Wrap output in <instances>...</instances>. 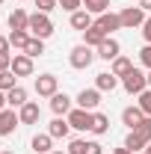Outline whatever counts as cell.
<instances>
[{"label":"cell","instance_id":"cell-9","mask_svg":"<svg viewBox=\"0 0 151 154\" xmlns=\"http://www.w3.org/2000/svg\"><path fill=\"white\" fill-rule=\"evenodd\" d=\"M95 51H98V57H101V59H107V62H113V59L122 54V48H119V42H116L113 36H107L104 42H101V45H98V48H95Z\"/></svg>","mask_w":151,"mask_h":154},{"label":"cell","instance_id":"cell-1","mask_svg":"<svg viewBox=\"0 0 151 154\" xmlns=\"http://www.w3.org/2000/svg\"><path fill=\"white\" fill-rule=\"evenodd\" d=\"M122 86H125V92H128V95H139V92H145V89H148V77L142 74L139 68H131L128 74L122 77Z\"/></svg>","mask_w":151,"mask_h":154},{"label":"cell","instance_id":"cell-17","mask_svg":"<svg viewBox=\"0 0 151 154\" xmlns=\"http://www.w3.org/2000/svg\"><path fill=\"white\" fill-rule=\"evenodd\" d=\"M24 104H27V89H24V86H15V89H9V92H6V107L21 110Z\"/></svg>","mask_w":151,"mask_h":154},{"label":"cell","instance_id":"cell-35","mask_svg":"<svg viewBox=\"0 0 151 154\" xmlns=\"http://www.w3.org/2000/svg\"><path fill=\"white\" fill-rule=\"evenodd\" d=\"M86 154H104V145L95 142V139H89V142H86Z\"/></svg>","mask_w":151,"mask_h":154},{"label":"cell","instance_id":"cell-37","mask_svg":"<svg viewBox=\"0 0 151 154\" xmlns=\"http://www.w3.org/2000/svg\"><path fill=\"white\" fill-rule=\"evenodd\" d=\"M9 48H12V45H9V38L0 36V54H9Z\"/></svg>","mask_w":151,"mask_h":154},{"label":"cell","instance_id":"cell-5","mask_svg":"<svg viewBox=\"0 0 151 154\" xmlns=\"http://www.w3.org/2000/svg\"><path fill=\"white\" fill-rule=\"evenodd\" d=\"M57 77L54 74H39L36 77V83H33V89H36V95L39 98H54L57 95Z\"/></svg>","mask_w":151,"mask_h":154},{"label":"cell","instance_id":"cell-41","mask_svg":"<svg viewBox=\"0 0 151 154\" xmlns=\"http://www.w3.org/2000/svg\"><path fill=\"white\" fill-rule=\"evenodd\" d=\"M145 154H151V142H148V145H145Z\"/></svg>","mask_w":151,"mask_h":154},{"label":"cell","instance_id":"cell-22","mask_svg":"<svg viewBox=\"0 0 151 154\" xmlns=\"http://www.w3.org/2000/svg\"><path fill=\"white\" fill-rule=\"evenodd\" d=\"M51 142H54V136H51V134H36L30 145H33V151H36V154H51V151H54Z\"/></svg>","mask_w":151,"mask_h":154},{"label":"cell","instance_id":"cell-39","mask_svg":"<svg viewBox=\"0 0 151 154\" xmlns=\"http://www.w3.org/2000/svg\"><path fill=\"white\" fill-rule=\"evenodd\" d=\"M113 154H131V148H125V145H122V148H113Z\"/></svg>","mask_w":151,"mask_h":154},{"label":"cell","instance_id":"cell-40","mask_svg":"<svg viewBox=\"0 0 151 154\" xmlns=\"http://www.w3.org/2000/svg\"><path fill=\"white\" fill-rule=\"evenodd\" d=\"M0 110H6V92H0Z\"/></svg>","mask_w":151,"mask_h":154},{"label":"cell","instance_id":"cell-21","mask_svg":"<svg viewBox=\"0 0 151 154\" xmlns=\"http://www.w3.org/2000/svg\"><path fill=\"white\" fill-rule=\"evenodd\" d=\"M9 45H12V48H15V51H24V48H27V42H30V30H9Z\"/></svg>","mask_w":151,"mask_h":154},{"label":"cell","instance_id":"cell-28","mask_svg":"<svg viewBox=\"0 0 151 154\" xmlns=\"http://www.w3.org/2000/svg\"><path fill=\"white\" fill-rule=\"evenodd\" d=\"M15 86H18V77L12 74V68L0 71V92H9V89H15Z\"/></svg>","mask_w":151,"mask_h":154},{"label":"cell","instance_id":"cell-3","mask_svg":"<svg viewBox=\"0 0 151 154\" xmlns=\"http://www.w3.org/2000/svg\"><path fill=\"white\" fill-rule=\"evenodd\" d=\"M95 57H98V54H92V48H89V45H77V48H71V54H68V62H71V68L83 71V68H89V65H92Z\"/></svg>","mask_w":151,"mask_h":154},{"label":"cell","instance_id":"cell-14","mask_svg":"<svg viewBox=\"0 0 151 154\" xmlns=\"http://www.w3.org/2000/svg\"><path fill=\"white\" fill-rule=\"evenodd\" d=\"M68 131H71V125H68V119H65V116H57V119L48 125V134L54 136V139H65Z\"/></svg>","mask_w":151,"mask_h":154},{"label":"cell","instance_id":"cell-19","mask_svg":"<svg viewBox=\"0 0 151 154\" xmlns=\"http://www.w3.org/2000/svg\"><path fill=\"white\" fill-rule=\"evenodd\" d=\"M9 30H30V15L24 9L9 12Z\"/></svg>","mask_w":151,"mask_h":154},{"label":"cell","instance_id":"cell-29","mask_svg":"<svg viewBox=\"0 0 151 154\" xmlns=\"http://www.w3.org/2000/svg\"><path fill=\"white\" fill-rule=\"evenodd\" d=\"M125 148H131V154H139V151H145V142H142V139L131 131V134H128V139H125Z\"/></svg>","mask_w":151,"mask_h":154},{"label":"cell","instance_id":"cell-31","mask_svg":"<svg viewBox=\"0 0 151 154\" xmlns=\"http://www.w3.org/2000/svg\"><path fill=\"white\" fill-rule=\"evenodd\" d=\"M57 3L68 12V15H71V12H77V9H83V0H57Z\"/></svg>","mask_w":151,"mask_h":154},{"label":"cell","instance_id":"cell-25","mask_svg":"<svg viewBox=\"0 0 151 154\" xmlns=\"http://www.w3.org/2000/svg\"><path fill=\"white\" fill-rule=\"evenodd\" d=\"M83 9L92 15H104V12H110V0H83Z\"/></svg>","mask_w":151,"mask_h":154},{"label":"cell","instance_id":"cell-10","mask_svg":"<svg viewBox=\"0 0 151 154\" xmlns=\"http://www.w3.org/2000/svg\"><path fill=\"white\" fill-rule=\"evenodd\" d=\"M95 24L110 36V33H116V30H122V18H119V12H104V15H98L95 18Z\"/></svg>","mask_w":151,"mask_h":154},{"label":"cell","instance_id":"cell-7","mask_svg":"<svg viewBox=\"0 0 151 154\" xmlns=\"http://www.w3.org/2000/svg\"><path fill=\"white\" fill-rule=\"evenodd\" d=\"M18 125H21V119H18V113H15L12 107L0 110V136H12Z\"/></svg>","mask_w":151,"mask_h":154},{"label":"cell","instance_id":"cell-33","mask_svg":"<svg viewBox=\"0 0 151 154\" xmlns=\"http://www.w3.org/2000/svg\"><path fill=\"white\" fill-rule=\"evenodd\" d=\"M36 6H39L36 12H45V15H48V12H51V9H57L59 3H57V0H36Z\"/></svg>","mask_w":151,"mask_h":154},{"label":"cell","instance_id":"cell-43","mask_svg":"<svg viewBox=\"0 0 151 154\" xmlns=\"http://www.w3.org/2000/svg\"><path fill=\"white\" fill-rule=\"evenodd\" d=\"M51 154H68V151H51Z\"/></svg>","mask_w":151,"mask_h":154},{"label":"cell","instance_id":"cell-32","mask_svg":"<svg viewBox=\"0 0 151 154\" xmlns=\"http://www.w3.org/2000/svg\"><path fill=\"white\" fill-rule=\"evenodd\" d=\"M68 154H86V139H71Z\"/></svg>","mask_w":151,"mask_h":154},{"label":"cell","instance_id":"cell-34","mask_svg":"<svg viewBox=\"0 0 151 154\" xmlns=\"http://www.w3.org/2000/svg\"><path fill=\"white\" fill-rule=\"evenodd\" d=\"M139 62H142V65L151 71V45H145V48L139 51Z\"/></svg>","mask_w":151,"mask_h":154},{"label":"cell","instance_id":"cell-20","mask_svg":"<svg viewBox=\"0 0 151 154\" xmlns=\"http://www.w3.org/2000/svg\"><path fill=\"white\" fill-rule=\"evenodd\" d=\"M104 38H107V33H104V30H101L98 24H92V27H89V30L83 33V45H89V48H98V45H101Z\"/></svg>","mask_w":151,"mask_h":154},{"label":"cell","instance_id":"cell-24","mask_svg":"<svg viewBox=\"0 0 151 154\" xmlns=\"http://www.w3.org/2000/svg\"><path fill=\"white\" fill-rule=\"evenodd\" d=\"M107 131H110V119L104 113H92V134L101 136V134H107Z\"/></svg>","mask_w":151,"mask_h":154},{"label":"cell","instance_id":"cell-18","mask_svg":"<svg viewBox=\"0 0 151 154\" xmlns=\"http://www.w3.org/2000/svg\"><path fill=\"white\" fill-rule=\"evenodd\" d=\"M142 119H145V113L139 110V104H136V107H125V110H122V122H125L131 131L139 125V122H142Z\"/></svg>","mask_w":151,"mask_h":154},{"label":"cell","instance_id":"cell-8","mask_svg":"<svg viewBox=\"0 0 151 154\" xmlns=\"http://www.w3.org/2000/svg\"><path fill=\"white\" fill-rule=\"evenodd\" d=\"M12 74L15 77H33V57L15 54V57H12Z\"/></svg>","mask_w":151,"mask_h":154},{"label":"cell","instance_id":"cell-15","mask_svg":"<svg viewBox=\"0 0 151 154\" xmlns=\"http://www.w3.org/2000/svg\"><path fill=\"white\" fill-rule=\"evenodd\" d=\"M92 24H95L92 12H86V9H77V12H71V27H74V30L86 33V30H89Z\"/></svg>","mask_w":151,"mask_h":154},{"label":"cell","instance_id":"cell-4","mask_svg":"<svg viewBox=\"0 0 151 154\" xmlns=\"http://www.w3.org/2000/svg\"><path fill=\"white\" fill-rule=\"evenodd\" d=\"M119 18H122V30H133V27H142V24H145L148 12L139 9V6H128V9L119 12Z\"/></svg>","mask_w":151,"mask_h":154},{"label":"cell","instance_id":"cell-30","mask_svg":"<svg viewBox=\"0 0 151 154\" xmlns=\"http://www.w3.org/2000/svg\"><path fill=\"white\" fill-rule=\"evenodd\" d=\"M139 101H136V104H139V110H142V113L145 116H151V89H145V92H139Z\"/></svg>","mask_w":151,"mask_h":154},{"label":"cell","instance_id":"cell-16","mask_svg":"<svg viewBox=\"0 0 151 154\" xmlns=\"http://www.w3.org/2000/svg\"><path fill=\"white\" fill-rule=\"evenodd\" d=\"M51 110H54L57 116H68L71 110H74V107H71V98L65 95V92H57V95L51 98Z\"/></svg>","mask_w":151,"mask_h":154},{"label":"cell","instance_id":"cell-23","mask_svg":"<svg viewBox=\"0 0 151 154\" xmlns=\"http://www.w3.org/2000/svg\"><path fill=\"white\" fill-rule=\"evenodd\" d=\"M131 68H133V62H131L128 57H122V54H119V57L113 59V65H110V71H113L116 77H125L128 71H131Z\"/></svg>","mask_w":151,"mask_h":154},{"label":"cell","instance_id":"cell-42","mask_svg":"<svg viewBox=\"0 0 151 154\" xmlns=\"http://www.w3.org/2000/svg\"><path fill=\"white\" fill-rule=\"evenodd\" d=\"M145 77H148V89H151V71H148V74H145Z\"/></svg>","mask_w":151,"mask_h":154},{"label":"cell","instance_id":"cell-27","mask_svg":"<svg viewBox=\"0 0 151 154\" xmlns=\"http://www.w3.org/2000/svg\"><path fill=\"white\" fill-rule=\"evenodd\" d=\"M133 134H136L142 142H145V145H148V142H151V116H145V119H142V122L133 128Z\"/></svg>","mask_w":151,"mask_h":154},{"label":"cell","instance_id":"cell-36","mask_svg":"<svg viewBox=\"0 0 151 154\" xmlns=\"http://www.w3.org/2000/svg\"><path fill=\"white\" fill-rule=\"evenodd\" d=\"M142 38H145V45H151V15L145 18V24H142Z\"/></svg>","mask_w":151,"mask_h":154},{"label":"cell","instance_id":"cell-2","mask_svg":"<svg viewBox=\"0 0 151 154\" xmlns=\"http://www.w3.org/2000/svg\"><path fill=\"white\" fill-rule=\"evenodd\" d=\"M30 36H36V38L54 36V21L48 18L45 12H33L30 15Z\"/></svg>","mask_w":151,"mask_h":154},{"label":"cell","instance_id":"cell-12","mask_svg":"<svg viewBox=\"0 0 151 154\" xmlns=\"http://www.w3.org/2000/svg\"><path fill=\"white\" fill-rule=\"evenodd\" d=\"M18 119H21V125H36L39 119H42V107H39L36 101H27L18 110Z\"/></svg>","mask_w":151,"mask_h":154},{"label":"cell","instance_id":"cell-26","mask_svg":"<svg viewBox=\"0 0 151 154\" xmlns=\"http://www.w3.org/2000/svg\"><path fill=\"white\" fill-rule=\"evenodd\" d=\"M21 54H27V57H42V54H45V38H30V42H27V48H24V51H21Z\"/></svg>","mask_w":151,"mask_h":154},{"label":"cell","instance_id":"cell-11","mask_svg":"<svg viewBox=\"0 0 151 154\" xmlns=\"http://www.w3.org/2000/svg\"><path fill=\"white\" fill-rule=\"evenodd\" d=\"M101 104V92L98 89H83L80 95H77V107L80 110H89V113H95V107Z\"/></svg>","mask_w":151,"mask_h":154},{"label":"cell","instance_id":"cell-6","mask_svg":"<svg viewBox=\"0 0 151 154\" xmlns=\"http://www.w3.org/2000/svg\"><path fill=\"white\" fill-rule=\"evenodd\" d=\"M65 119H68V125H71L74 131H92V113H89V110L74 107V110L65 116Z\"/></svg>","mask_w":151,"mask_h":154},{"label":"cell","instance_id":"cell-44","mask_svg":"<svg viewBox=\"0 0 151 154\" xmlns=\"http://www.w3.org/2000/svg\"><path fill=\"white\" fill-rule=\"evenodd\" d=\"M0 154H15V151H0Z\"/></svg>","mask_w":151,"mask_h":154},{"label":"cell","instance_id":"cell-13","mask_svg":"<svg viewBox=\"0 0 151 154\" xmlns=\"http://www.w3.org/2000/svg\"><path fill=\"white\" fill-rule=\"evenodd\" d=\"M119 83H122V77H116L113 71H101V74L95 77V89L98 92H113Z\"/></svg>","mask_w":151,"mask_h":154},{"label":"cell","instance_id":"cell-45","mask_svg":"<svg viewBox=\"0 0 151 154\" xmlns=\"http://www.w3.org/2000/svg\"><path fill=\"white\" fill-rule=\"evenodd\" d=\"M139 154H145V151H139Z\"/></svg>","mask_w":151,"mask_h":154},{"label":"cell","instance_id":"cell-38","mask_svg":"<svg viewBox=\"0 0 151 154\" xmlns=\"http://www.w3.org/2000/svg\"><path fill=\"white\" fill-rule=\"evenodd\" d=\"M139 9H145V12H151V0H139Z\"/></svg>","mask_w":151,"mask_h":154},{"label":"cell","instance_id":"cell-46","mask_svg":"<svg viewBox=\"0 0 151 154\" xmlns=\"http://www.w3.org/2000/svg\"><path fill=\"white\" fill-rule=\"evenodd\" d=\"M0 3H3V0H0Z\"/></svg>","mask_w":151,"mask_h":154}]
</instances>
